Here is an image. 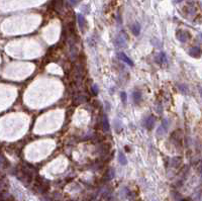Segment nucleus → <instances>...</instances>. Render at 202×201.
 <instances>
[{
  "label": "nucleus",
  "mask_w": 202,
  "mask_h": 201,
  "mask_svg": "<svg viewBox=\"0 0 202 201\" xmlns=\"http://www.w3.org/2000/svg\"><path fill=\"white\" fill-rule=\"evenodd\" d=\"M188 37H189V33H187V31H185V30L177 31V39L179 40L180 42H182V43H185V42L189 39Z\"/></svg>",
  "instance_id": "f257e3e1"
},
{
  "label": "nucleus",
  "mask_w": 202,
  "mask_h": 201,
  "mask_svg": "<svg viewBox=\"0 0 202 201\" xmlns=\"http://www.w3.org/2000/svg\"><path fill=\"white\" fill-rule=\"evenodd\" d=\"M154 124H155L154 116H150V117L146 118V120H144V126L146 128H148V130H152Z\"/></svg>",
  "instance_id": "f03ea898"
},
{
  "label": "nucleus",
  "mask_w": 202,
  "mask_h": 201,
  "mask_svg": "<svg viewBox=\"0 0 202 201\" xmlns=\"http://www.w3.org/2000/svg\"><path fill=\"white\" fill-rule=\"evenodd\" d=\"M168 128H169V121H168V119H164L163 120V123H162V125L159 128L158 130V134H165L166 132L168 130Z\"/></svg>",
  "instance_id": "7ed1b4c3"
},
{
  "label": "nucleus",
  "mask_w": 202,
  "mask_h": 201,
  "mask_svg": "<svg viewBox=\"0 0 202 201\" xmlns=\"http://www.w3.org/2000/svg\"><path fill=\"white\" fill-rule=\"evenodd\" d=\"M189 55L192 57H195V58H199L201 55V50L198 46H194V48L190 49L189 50Z\"/></svg>",
  "instance_id": "20e7f679"
},
{
  "label": "nucleus",
  "mask_w": 202,
  "mask_h": 201,
  "mask_svg": "<svg viewBox=\"0 0 202 201\" xmlns=\"http://www.w3.org/2000/svg\"><path fill=\"white\" fill-rule=\"evenodd\" d=\"M118 57H119V59L122 61V62H125L127 65H129V66H133V61H131L125 54H123V53H119V54H118Z\"/></svg>",
  "instance_id": "39448f33"
},
{
  "label": "nucleus",
  "mask_w": 202,
  "mask_h": 201,
  "mask_svg": "<svg viewBox=\"0 0 202 201\" xmlns=\"http://www.w3.org/2000/svg\"><path fill=\"white\" fill-rule=\"evenodd\" d=\"M0 166L3 167V168H8V167H10V163L8 162L7 159H6L3 155H1V154H0Z\"/></svg>",
  "instance_id": "423d86ee"
},
{
  "label": "nucleus",
  "mask_w": 202,
  "mask_h": 201,
  "mask_svg": "<svg viewBox=\"0 0 202 201\" xmlns=\"http://www.w3.org/2000/svg\"><path fill=\"white\" fill-rule=\"evenodd\" d=\"M133 99L135 103H140L142 100V93L140 91H135L133 94Z\"/></svg>",
  "instance_id": "0eeeda50"
},
{
  "label": "nucleus",
  "mask_w": 202,
  "mask_h": 201,
  "mask_svg": "<svg viewBox=\"0 0 202 201\" xmlns=\"http://www.w3.org/2000/svg\"><path fill=\"white\" fill-rule=\"evenodd\" d=\"M140 31H141V26H140L139 23H135V24L131 25V33L135 35H139Z\"/></svg>",
  "instance_id": "6e6552de"
},
{
  "label": "nucleus",
  "mask_w": 202,
  "mask_h": 201,
  "mask_svg": "<svg viewBox=\"0 0 202 201\" xmlns=\"http://www.w3.org/2000/svg\"><path fill=\"white\" fill-rule=\"evenodd\" d=\"M118 161H119V163L121 165H126L127 164L126 158H125L124 154H122L121 152H119V154H118Z\"/></svg>",
  "instance_id": "1a4fd4ad"
},
{
  "label": "nucleus",
  "mask_w": 202,
  "mask_h": 201,
  "mask_svg": "<svg viewBox=\"0 0 202 201\" xmlns=\"http://www.w3.org/2000/svg\"><path fill=\"white\" fill-rule=\"evenodd\" d=\"M78 20H79V25L82 29L85 28V25H86V20H85L84 16H82L81 14L78 15Z\"/></svg>",
  "instance_id": "9d476101"
},
{
  "label": "nucleus",
  "mask_w": 202,
  "mask_h": 201,
  "mask_svg": "<svg viewBox=\"0 0 202 201\" xmlns=\"http://www.w3.org/2000/svg\"><path fill=\"white\" fill-rule=\"evenodd\" d=\"M102 123H103V128L108 132V130H109V123H108L107 117H105V116H104L103 120H102Z\"/></svg>",
  "instance_id": "9b49d317"
},
{
  "label": "nucleus",
  "mask_w": 202,
  "mask_h": 201,
  "mask_svg": "<svg viewBox=\"0 0 202 201\" xmlns=\"http://www.w3.org/2000/svg\"><path fill=\"white\" fill-rule=\"evenodd\" d=\"M114 126H115V128H116V132H119V128L121 126V123L118 119H116L115 121H114Z\"/></svg>",
  "instance_id": "f8f14e48"
},
{
  "label": "nucleus",
  "mask_w": 202,
  "mask_h": 201,
  "mask_svg": "<svg viewBox=\"0 0 202 201\" xmlns=\"http://www.w3.org/2000/svg\"><path fill=\"white\" fill-rule=\"evenodd\" d=\"M126 93H124V92H122L121 93V99H122V102L123 103H125L126 102Z\"/></svg>",
  "instance_id": "ddd939ff"
},
{
  "label": "nucleus",
  "mask_w": 202,
  "mask_h": 201,
  "mask_svg": "<svg viewBox=\"0 0 202 201\" xmlns=\"http://www.w3.org/2000/svg\"><path fill=\"white\" fill-rule=\"evenodd\" d=\"M78 1H80V0H71V2H72V3H74V4L77 3Z\"/></svg>",
  "instance_id": "4468645a"
},
{
  "label": "nucleus",
  "mask_w": 202,
  "mask_h": 201,
  "mask_svg": "<svg viewBox=\"0 0 202 201\" xmlns=\"http://www.w3.org/2000/svg\"><path fill=\"white\" fill-rule=\"evenodd\" d=\"M176 1H177V2H180V1H182V0H176Z\"/></svg>",
  "instance_id": "2eb2a0df"
}]
</instances>
